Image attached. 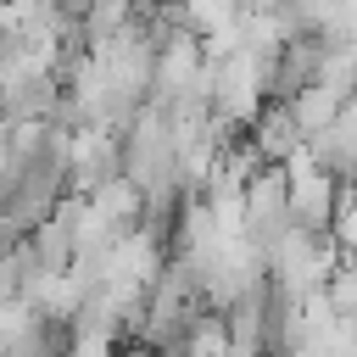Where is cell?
I'll return each mask as SVG.
<instances>
[{
  "instance_id": "277c9868",
  "label": "cell",
  "mask_w": 357,
  "mask_h": 357,
  "mask_svg": "<svg viewBox=\"0 0 357 357\" xmlns=\"http://www.w3.org/2000/svg\"><path fill=\"white\" fill-rule=\"evenodd\" d=\"M251 145L262 151L268 167H290V162L307 151V134H301V123H296V106L268 100V112L251 123Z\"/></svg>"
},
{
  "instance_id": "8992f818",
  "label": "cell",
  "mask_w": 357,
  "mask_h": 357,
  "mask_svg": "<svg viewBox=\"0 0 357 357\" xmlns=\"http://www.w3.org/2000/svg\"><path fill=\"white\" fill-rule=\"evenodd\" d=\"M28 251H33V262L45 268V273H73L78 268V229H73V218H45L33 234H28Z\"/></svg>"
},
{
  "instance_id": "ba28073f",
  "label": "cell",
  "mask_w": 357,
  "mask_h": 357,
  "mask_svg": "<svg viewBox=\"0 0 357 357\" xmlns=\"http://www.w3.org/2000/svg\"><path fill=\"white\" fill-rule=\"evenodd\" d=\"M290 106H296V123H301V134L312 139V134H324V128H335V117H340V106H346V100H340L335 89H324V84H312V89H307V95H296Z\"/></svg>"
},
{
  "instance_id": "5b68a950",
  "label": "cell",
  "mask_w": 357,
  "mask_h": 357,
  "mask_svg": "<svg viewBox=\"0 0 357 357\" xmlns=\"http://www.w3.org/2000/svg\"><path fill=\"white\" fill-rule=\"evenodd\" d=\"M307 151H312V162H318V167H329L340 184H357V100H346V106H340V117H335V128L312 134V139H307Z\"/></svg>"
},
{
  "instance_id": "30bf717a",
  "label": "cell",
  "mask_w": 357,
  "mask_h": 357,
  "mask_svg": "<svg viewBox=\"0 0 357 357\" xmlns=\"http://www.w3.org/2000/svg\"><path fill=\"white\" fill-rule=\"evenodd\" d=\"M89 6L95 0H61V11H73V17H89Z\"/></svg>"
},
{
  "instance_id": "6da1fadb",
  "label": "cell",
  "mask_w": 357,
  "mask_h": 357,
  "mask_svg": "<svg viewBox=\"0 0 357 357\" xmlns=\"http://www.w3.org/2000/svg\"><path fill=\"white\" fill-rule=\"evenodd\" d=\"M290 229H296L290 178H284V167H262V173L245 184V245H257L262 257H273Z\"/></svg>"
},
{
  "instance_id": "3957f363",
  "label": "cell",
  "mask_w": 357,
  "mask_h": 357,
  "mask_svg": "<svg viewBox=\"0 0 357 357\" xmlns=\"http://www.w3.org/2000/svg\"><path fill=\"white\" fill-rule=\"evenodd\" d=\"M128 178L123 162V134L112 128H84L73 134V195H100L106 184Z\"/></svg>"
},
{
  "instance_id": "9c48e42d",
  "label": "cell",
  "mask_w": 357,
  "mask_h": 357,
  "mask_svg": "<svg viewBox=\"0 0 357 357\" xmlns=\"http://www.w3.org/2000/svg\"><path fill=\"white\" fill-rule=\"evenodd\" d=\"M329 234L340 240L346 257H357V184H340V212H335V229Z\"/></svg>"
},
{
  "instance_id": "52a82bcc",
  "label": "cell",
  "mask_w": 357,
  "mask_h": 357,
  "mask_svg": "<svg viewBox=\"0 0 357 357\" xmlns=\"http://www.w3.org/2000/svg\"><path fill=\"white\" fill-rule=\"evenodd\" d=\"M223 324H229L234 351L262 357V335H268V284H257V290H245L240 301H229V307H223Z\"/></svg>"
},
{
  "instance_id": "7a4b0ae2",
  "label": "cell",
  "mask_w": 357,
  "mask_h": 357,
  "mask_svg": "<svg viewBox=\"0 0 357 357\" xmlns=\"http://www.w3.org/2000/svg\"><path fill=\"white\" fill-rule=\"evenodd\" d=\"M284 178H290V212H296V229H307V234H329V229H335V212H340V178H335L329 167H318L312 151H301V156L284 167Z\"/></svg>"
}]
</instances>
